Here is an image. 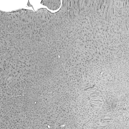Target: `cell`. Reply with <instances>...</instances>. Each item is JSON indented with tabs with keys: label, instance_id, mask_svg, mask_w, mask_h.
<instances>
[{
	"label": "cell",
	"instance_id": "obj_1",
	"mask_svg": "<svg viewBox=\"0 0 129 129\" xmlns=\"http://www.w3.org/2000/svg\"><path fill=\"white\" fill-rule=\"evenodd\" d=\"M41 3L50 10H55L60 8L61 2L59 0L42 1Z\"/></svg>",
	"mask_w": 129,
	"mask_h": 129
}]
</instances>
